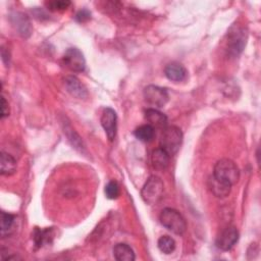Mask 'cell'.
<instances>
[{
    "label": "cell",
    "instance_id": "2e32d148",
    "mask_svg": "<svg viewBox=\"0 0 261 261\" xmlns=\"http://www.w3.org/2000/svg\"><path fill=\"white\" fill-rule=\"evenodd\" d=\"M169 158H170V156L163 149L157 148L152 152L151 162L155 169L163 170L168 166Z\"/></svg>",
    "mask_w": 261,
    "mask_h": 261
},
{
    "label": "cell",
    "instance_id": "277c9868",
    "mask_svg": "<svg viewBox=\"0 0 261 261\" xmlns=\"http://www.w3.org/2000/svg\"><path fill=\"white\" fill-rule=\"evenodd\" d=\"M213 175L232 186L240 178V169L232 160L222 158L215 163Z\"/></svg>",
    "mask_w": 261,
    "mask_h": 261
},
{
    "label": "cell",
    "instance_id": "3957f363",
    "mask_svg": "<svg viewBox=\"0 0 261 261\" xmlns=\"http://www.w3.org/2000/svg\"><path fill=\"white\" fill-rule=\"evenodd\" d=\"M159 220L165 228L175 234H182L187 229L185 218L173 208H164L159 215Z\"/></svg>",
    "mask_w": 261,
    "mask_h": 261
},
{
    "label": "cell",
    "instance_id": "6da1fadb",
    "mask_svg": "<svg viewBox=\"0 0 261 261\" xmlns=\"http://www.w3.org/2000/svg\"><path fill=\"white\" fill-rule=\"evenodd\" d=\"M248 38L246 28L240 24H232L227 32L226 50L231 57H238L244 50Z\"/></svg>",
    "mask_w": 261,
    "mask_h": 261
},
{
    "label": "cell",
    "instance_id": "5bb4252c",
    "mask_svg": "<svg viewBox=\"0 0 261 261\" xmlns=\"http://www.w3.org/2000/svg\"><path fill=\"white\" fill-rule=\"evenodd\" d=\"M208 187L213 195L218 198H225L229 195L231 190V185L215 177L214 175L208 179Z\"/></svg>",
    "mask_w": 261,
    "mask_h": 261
},
{
    "label": "cell",
    "instance_id": "d4e9b609",
    "mask_svg": "<svg viewBox=\"0 0 261 261\" xmlns=\"http://www.w3.org/2000/svg\"><path fill=\"white\" fill-rule=\"evenodd\" d=\"M9 115V106L4 97L1 98V118H5Z\"/></svg>",
    "mask_w": 261,
    "mask_h": 261
},
{
    "label": "cell",
    "instance_id": "d6986e66",
    "mask_svg": "<svg viewBox=\"0 0 261 261\" xmlns=\"http://www.w3.org/2000/svg\"><path fill=\"white\" fill-rule=\"evenodd\" d=\"M155 135V129L150 124H143L136 128L135 136L138 140L142 142H150Z\"/></svg>",
    "mask_w": 261,
    "mask_h": 261
},
{
    "label": "cell",
    "instance_id": "7c38bea8",
    "mask_svg": "<svg viewBox=\"0 0 261 261\" xmlns=\"http://www.w3.org/2000/svg\"><path fill=\"white\" fill-rule=\"evenodd\" d=\"M145 118L154 129H164L167 126V117L165 114L155 108H148L145 111Z\"/></svg>",
    "mask_w": 261,
    "mask_h": 261
},
{
    "label": "cell",
    "instance_id": "30bf717a",
    "mask_svg": "<svg viewBox=\"0 0 261 261\" xmlns=\"http://www.w3.org/2000/svg\"><path fill=\"white\" fill-rule=\"evenodd\" d=\"M10 20L20 36L28 38L32 34V24L25 14L21 12H14L10 15Z\"/></svg>",
    "mask_w": 261,
    "mask_h": 261
},
{
    "label": "cell",
    "instance_id": "7402d4cb",
    "mask_svg": "<svg viewBox=\"0 0 261 261\" xmlns=\"http://www.w3.org/2000/svg\"><path fill=\"white\" fill-rule=\"evenodd\" d=\"M105 195L108 199H111V200H114V199H117L119 194H120V191H119V186L118 184L115 181V180H111L109 181L106 186H105Z\"/></svg>",
    "mask_w": 261,
    "mask_h": 261
},
{
    "label": "cell",
    "instance_id": "ba28073f",
    "mask_svg": "<svg viewBox=\"0 0 261 261\" xmlns=\"http://www.w3.org/2000/svg\"><path fill=\"white\" fill-rule=\"evenodd\" d=\"M117 115L116 112L110 108L107 107L103 110L101 115V125L103 129L105 130V134L109 141H113L116 136V129H117Z\"/></svg>",
    "mask_w": 261,
    "mask_h": 261
},
{
    "label": "cell",
    "instance_id": "e0dca14e",
    "mask_svg": "<svg viewBox=\"0 0 261 261\" xmlns=\"http://www.w3.org/2000/svg\"><path fill=\"white\" fill-rule=\"evenodd\" d=\"M0 166H1V174L5 176L12 175L16 171V161L15 159L8 153L1 152L0 156Z\"/></svg>",
    "mask_w": 261,
    "mask_h": 261
},
{
    "label": "cell",
    "instance_id": "9a60e30c",
    "mask_svg": "<svg viewBox=\"0 0 261 261\" xmlns=\"http://www.w3.org/2000/svg\"><path fill=\"white\" fill-rule=\"evenodd\" d=\"M113 255L118 261H134L136 259L134 250L130 248V246L124 243H119L114 246Z\"/></svg>",
    "mask_w": 261,
    "mask_h": 261
},
{
    "label": "cell",
    "instance_id": "8fae6325",
    "mask_svg": "<svg viewBox=\"0 0 261 261\" xmlns=\"http://www.w3.org/2000/svg\"><path fill=\"white\" fill-rule=\"evenodd\" d=\"M64 86L69 94L79 99H84L88 96L87 89L74 75H67L64 79Z\"/></svg>",
    "mask_w": 261,
    "mask_h": 261
},
{
    "label": "cell",
    "instance_id": "9c48e42d",
    "mask_svg": "<svg viewBox=\"0 0 261 261\" xmlns=\"http://www.w3.org/2000/svg\"><path fill=\"white\" fill-rule=\"evenodd\" d=\"M239 241V230L236 226L224 228L216 239V246L222 251H229Z\"/></svg>",
    "mask_w": 261,
    "mask_h": 261
},
{
    "label": "cell",
    "instance_id": "ffe728a7",
    "mask_svg": "<svg viewBox=\"0 0 261 261\" xmlns=\"http://www.w3.org/2000/svg\"><path fill=\"white\" fill-rule=\"evenodd\" d=\"M50 239H52V229H40L36 228L34 232V242L37 248H41L45 243H49Z\"/></svg>",
    "mask_w": 261,
    "mask_h": 261
},
{
    "label": "cell",
    "instance_id": "44dd1931",
    "mask_svg": "<svg viewBox=\"0 0 261 261\" xmlns=\"http://www.w3.org/2000/svg\"><path fill=\"white\" fill-rule=\"evenodd\" d=\"M157 246L159 250L164 254H170L175 249V242L169 236H162L159 238L157 242Z\"/></svg>",
    "mask_w": 261,
    "mask_h": 261
},
{
    "label": "cell",
    "instance_id": "cb8c5ba5",
    "mask_svg": "<svg viewBox=\"0 0 261 261\" xmlns=\"http://www.w3.org/2000/svg\"><path fill=\"white\" fill-rule=\"evenodd\" d=\"M91 18V12L87 9H82L80 10L76 15H75V19L79 22H86Z\"/></svg>",
    "mask_w": 261,
    "mask_h": 261
},
{
    "label": "cell",
    "instance_id": "7a4b0ae2",
    "mask_svg": "<svg viewBox=\"0 0 261 261\" xmlns=\"http://www.w3.org/2000/svg\"><path fill=\"white\" fill-rule=\"evenodd\" d=\"M182 143V133L179 127L175 125L166 126L161 134L160 148L163 149L169 156L177 153Z\"/></svg>",
    "mask_w": 261,
    "mask_h": 261
},
{
    "label": "cell",
    "instance_id": "603a6c76",
    "mask_svg": "<svg viewBox=\"0 0 261 261\" xmlns=\"http://www.w3.org/2000/svg\"><path fill=\"white\" fill-rule=\"evenodd\" d=\"M46 5L50 10L60 11V10H65L70 5V2L67 0H57V1L46 2Z\"/></svg>",
    "mask_w": 261,
    "mask_h": 261
},
{
    "label": "cell",
    "instance_id": "52a82bcc",
    "mask_svg": "<svg viewBox=\"0 0 261 261\" xmlns=\"http://www.w3.org/2000/svg\"><path fill=\"white\" fill-rule=\"evenodd\" d=\"M62 62L65 67L75 72H82L86 67L84 54L77 48H68L62 57Z\"/></svg>",
    "mask_w": 261,
    "mask_h": 261
},
{
    "label": "cell",
    "instance_id": "5b68a950",
    "mask_svg": "<svg viewBox=\"0 0 261 261\" xmlns=\"http://www.w3.org/2000/svg\"><path fill=\"white\" fill-rule=\"evenodd\" d=\"M163 190H164V185L162 179L156 175H151L146 180V182L142 188V191H141L142 199L148 205L156 204L162 198Z\"/></svg>",
    "mask_w": 261,
    "mask_h": 261
},
{
    "label": "cell",
    "instance_id": "ac0fdd59",
    "mask_svg": "<svg viewBox=\"0 0 261 261\" xmlns=\"http://www.w3.org/2000/svg\"><path fill=\"white\" fill-rule=\"evenodd\" d=\"M14 215L4 212H1V236L4 238L6 236H9L10 232L13 229L14 226Z\"/></svg>",
    "mask_w": 261,
    "mask_h": 261
},
{
    "label": "cell",
    "instance_id": "4fadbf2b",
    "mask_svg": "<svg viewBox=\"0 0 261 261\" xmlns=\"http://www.w3.org/2000/svg\"><path fill=\"white\" fill-rule=\"evenodd\" d=\"M164 73L166 77L172 82H182L188 74L186 67L178 62L168 63L164 69Z\"/></svg>",
    "mask_w": 261,
    "mask_h": 261
},
{
    "label": "cell",
    "instance_id": "8992f818",
    "mask_svg": "<svg viewBox=\"0 0 261 261\" xmlns=\"http://www.w3.org/2000/svg\"><path fill=\"white\" fill-rule=\"evenodd\" d=\"M144 98L145 101L153 106V108H161L163 107L167 101H168V93L166 89L161 88L159 86H154V85H149L144 89Z\"/></svg>",
    "mask_w": 261,
    "mask_h": 261
}]
</instances>
